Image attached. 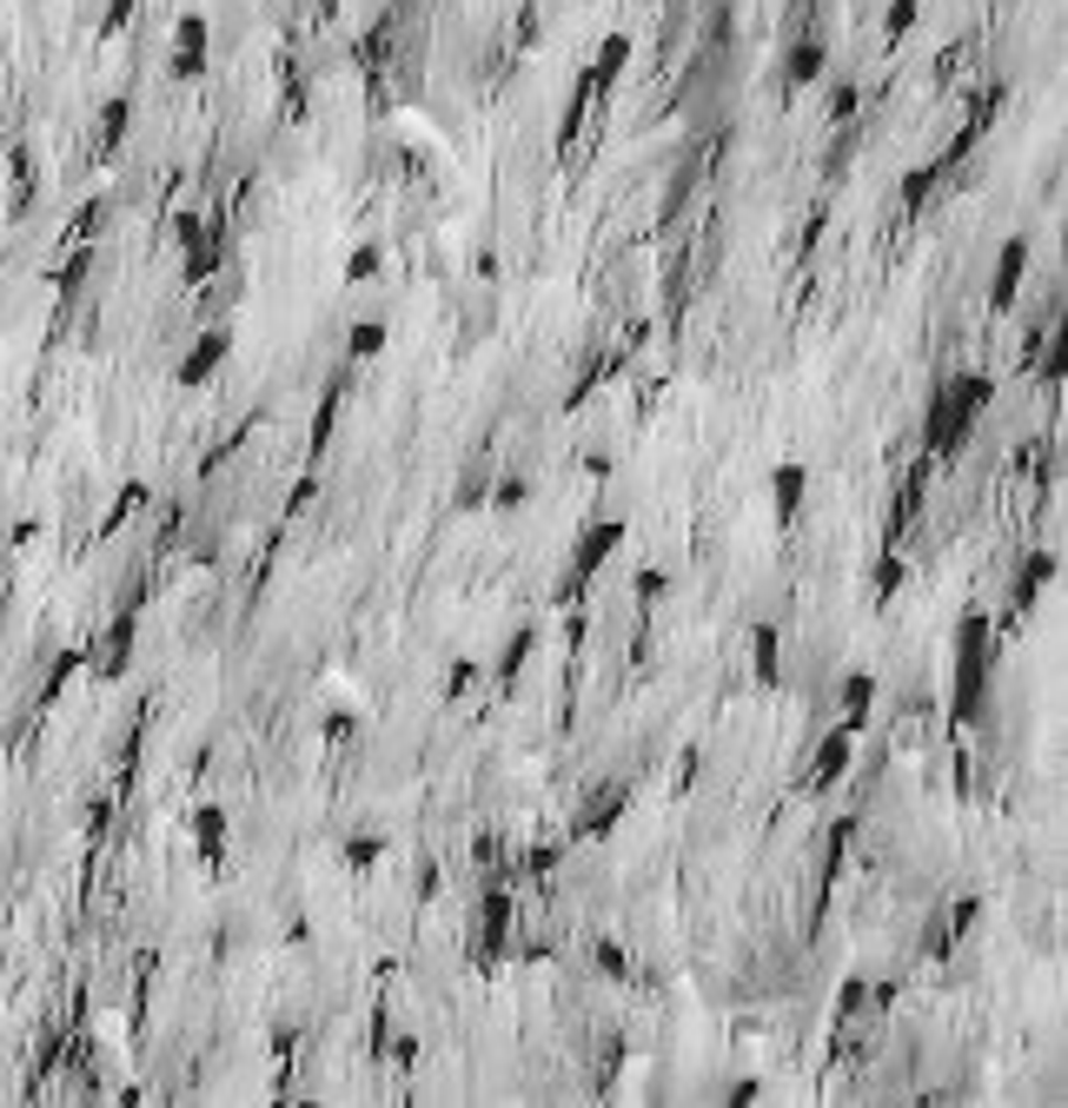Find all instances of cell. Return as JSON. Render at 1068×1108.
I'll use <instances>...</instances> for the list:
<instances>
[{
    "label": "cell",
    "instance_id": "8",
    "mask_svg": "<svg viewBox=\"0 0 1068 1108\" xmlns=\"http://www.w3.org/2000/svg\"><path fill=\"white\" fill-rule=\"evenodd\" d=\"M1023 272H1029V239H1009V246H1003V259H996V279H989V306H996V312H1009V306H1016Z\"/></svg>",
    "mask_w": 1068,
    "mask_h": 1108
},
{
    "label": "cell",
    "instance_id": "23",
    "mask_svg": "<svg viewBox=\"0 0 1068 1108\" xmlns=\"http://www.w3.org/2000/svg\"><path fill=\"white\" fill-rule=\"evenodd\" d=\"M93 272V246H73V259L53 272V292H80V279Z\"/></svg>",
    "mask_w": 1068,
    "mask_h": 1108
},
{
    "label": "cell",
    "instance_id": "39",
    "mask_svg": "<svg viewBox=\"0 0 1068 1108\" xmlns=\"http://www.w3.org/2000/svg\"><path fill=\"white\" fill-rule=\"evenodd\" d=\"M764 1096V1083L757 1076H744V1083H730V1102H757Z\"/></svg>",
    "mask_w": 1068,
    "mask_h": 1108
},
{
    "label": "cell",
    "instance_id": "35",
    "mask_svg": "<svg viewBox=\"0 0 1068 1108\" xmlns=\"http://www.w3.org/2000/svg\"><path fill=\"white\" fill-rule=\"evenodd\" d=\"M312 498H319V478H299V485H292V498H286V511H292V518H299V511H305V505H312Z\"/></svg>",
    "mask_w": 1068,
    "mask_h": 1108
},
{
    "label": "cell",
    "instance_id": "9",
    "mask_svg": "<svg viewBox=\"0 0 1068 1108\" xmlns=\"http://www.w3.org/2000/svg\"><path fill=\"white\" fill-rule=\"evenodd\" d=\"M126 651H133V611H120V618H113V631L100 638V651H93V677H100V684L126 677Z\"/></svg>",
    "mask_w": 1068,
    "mask_h": 1108
},
{
    "label": "cell",
    "instance_id": "12",
    "mask_svg": "<svg viewBox=\"0 0 1068 1108\" xmlns=\"http://www.w3.org/2000/svg\"><path fill=\"white\" fill-rule=\"evenodd\" d=\"M823 60H830V53H823V40H817V33H803V40L790 46V66H784L790 93H797V86H817V80H823Z\"/></svg>",
    "mask_w": 1068,
    "mask_h": 1108
},
{
    "label": "cell",
    "instance_id": "15",
    "mask_svg": "<svg viewBox=\"0 0 1068 1108\" xmlns=\"http://www.w3.org/2000/svg\"><path fill=\"white\" fill-rule=\"evenodd\" d=\"M624 60H631V33H611V40L598 46V66H591L578 86H584V93H604V86L618 80V66H624Z\"/></svg>",
    "mask_w": 1068,
    "mask_h": 1108
},
{
    "label": "cell",
    "instance_id": "26",
    "mask_svg": "<svg viewBox=\"0 0 1068 1108\" xmlns=\"http://www.w3.org/2000/svg\"><path fill=\"white\" fill-rule=\"evenodd\" d=\"M379 857H385V837H379V830H372V837H352V843H345V863H352V870H372Z\"/></svg>",
    "mask_w": 1068,
    "mask_h": 1108
},
{
    "label": "cell",
    "instance_id": "18",
    "mask_svg": "<svg viewBox=\"0 0 1068 1108\" xmlns=\"http://www.w3.org/2000/svg\"><path fill=\"white\" fill-rule=\"evenodd\" d=\"M870 697H877V677H870V671H850V677H843V724H850V731L870 724Z\"/></svg>",
    "mask_w": 1068,
    "mask_h": 1108
},
{
    "label": "cell",
    "instance_id": "38",
    "mask_svg": "<svg viewBox=\"0 0 1068 1108\" xmlns=\"http://www.w3.org/2000/svg\"><path fill=\"white\" fill-rule=\"evenodd\" d=\"M525 870H531V877H545V870H558V850H531V857H525Z\"/></svg>",
    "mask_w": 1068,
    "mask_h": 1108
},
{
    "label": "cell",
    "instance_id": "32",
    "mask_svg": "<svg viewBox=\"0 0 1068 1108\" xmlns=\"http://www.w3.org/2000/svg\"><path fill=\"white\" fill-rule=\"evenodd\" d=\"M525 498H531V485H525V478H505V485L491 491V505H498V511H518Z\"/></svg>",
    "mask_w": 1068,
    "mask_h": 1108
},
{
    "label": "cell",
    "instance_id": "13",
    "mask_svg": "<svg viewBox=\"0 0 1068 1108\" xmlns=\"http://www.w3.org/2000/svg\"><path fill=\"white\" fill-rule=\"evenodd\" d=\"M1056 571H1062V565H1056V551H1029V558H1023V578H1016V591H1009V604H1016V611H1029V604H1036V591H1043Z\"/></svg>",
    "mask_w": 1068,
    "mask_h": 1108
},
{
    "label": "cell",
    "instance_id": "10",
    "mask_svg": "<svg viewBox=\"0 0 1068 1108\" xmlns=\"http://www.w3.org/2000/svg\"><path fill=\"white\" fill-rule=\"evenodd\" d=\"M219 266H226V232H219V226H206V232L186 246V286H206Z\"/></svg>",
    "mask_w": 1068,
    "mask_h": 1108
},
{
    "label": "cell",
    "instance_id": "28",
    "mask_svg": "<svg viewBox=\"0 0 1068 1108\" xmlns=\"http://www.w3.org/2000/svg\"><path fill=\"white\" fill-rule=\"evenodd\" d=\"M139 505H146V485H126V491L113 498V511H106V531H120V525H126V518H133Z\"/></svg>",
    "mask_w": 1068,
    "mask_h": 1108
},
{
    "label": "cell",
    "instance_id": "29",
    "mask_svg": "<svg viewBox=\"0 0 1068 1108\" xmlns=\"http://www.w3.org/2000/svg\"><path fill=\"white\" fill-rule=\"evenodd\" d=\"M379 266H385V252H379V246H359V252H352V259H345V279H352V286H359V279H372V272H379Z\"/></svg>",
    "mask_w": 1068,
    "mask_h": 1108
},
{
    "label": "cell",
    "instance_id": "11",
    "mask_svg": "<svg viewBox=\"0 0 1068 1108\" xmlns=\"http://www.w3.org/2000/svg\"><path fill=\"white\" fill-rule=\"evenodd\" d=\"M478 903H485V923H478V950L491 956V950L505 943V930H511V890H505V883H485V897H478Z\"/></svg>",
    "mask_w": 1068,
    "mask_h": 1108
},
{
    "label": "cell",
    "instance_id": "25",
    "mask_svg": "<svg viewBox=\"0 0 1068 1108\" xmlns=\"http://www.w3.org/2000/svg\"><path fill=\"white\" fill-rule=\"evenodd\" d=\"M943 173H950V166H943V159H936V166H916V173H910V179H903V199H910V206H923V199H930V186H936V179H943Z\"/></svg>",
    "mask_w": 1068,
    "mask_h": 1108
},
{
    "label": "cell",
    "instance_id": "31",
    "mask_svg": "<svg viewBox=\"0 0 1068 1108\" xmlns=\"http://www.w3.org/2000/svg\"><path fill=\"white\" fill-rule=\"evenodd\" d=\"M485 498H491V491H485V465H478V472H465V485H458V511H478Z\"/></svg>",
    "mask_w": 1068,
    "mask_h": 1108
},
{
    "label": "cell",
    "instance_id": "6",
    "mask_svg": "<svg viewBox=\"0 0 1068 1108\" xmlns=\"http://www.w3.org/2000/svg\"><path fill=\"white\" fill-rule=\"evenodd\" d=\"M850 757H857V731H850V724H837V731L823 737L817 764H810V790H837V784H843V770H850Z\"/></svg>",
    "mask_w": 1068,
    "mask_h": 1108
},
{
    "label": "cell",
    "instance_id": "33",
    "mask_svg": "<svg viewBox=\"0 0 1068 1108\" xmlns=\"http://www.w3.org/2000/svg\"><path fill=\"white\" fill-rule=\"evenodd\" d=\"M133 7H139V0H106V7H100V33H120Z\"/></svg>",
    "mask_w": 1068,
    "mask_h": 1108
},
{
    "label": "cell",
    "instance_id": "21",
    "mask_svg": "<svg viewBox=\"0 0 1068 1108\" xmlns=\"http://www.w3.org/2000/svg\"><path fill=\"white\" fill-rule=\"evenodd\" d=\"M1043 379H1049V385L1068 379V312L1056 319V332H1049V345H1043Z\"/></svg>",
    "mask_w": 1068,
    "mask_h": 1108
},
{
    "label": "cell",
    "instance_id": "24",
    "mask_svg": "<svg viewBox=\"0 0 1068 1108\" xmlns=\"http://www.w3.org/2000/svg\"><path fill=\"white\" fill-rule=\"evenodd\" d=\"M916 7H923V0H890V7H883V40H903V33L916 27Z\"/></svg>",
    "mask_w": 1068,
    "mask_h": 1108
},
{
    "label": "cell",
    "instance_id": "7",
    "mask_svg": "<svg viewBox=\"0 0 1068 1108\" xmlns=\"http://www.w3.org/2000/svg\"><path fill=\"white\" fill-rule=\"evenodd\" d=\"M803 491H810V465H803V458H784V465L770 472V505H777V525H797Z\"/></svg>",
    "mask_w": 1068,
    "mask_h": 1108
},
{
    "label": "cell",
    "instance_id": "27",
    "mask_svg": "<svg viewBox=\"0 0 1068 1108\" xmlns=\"http://www.w3.org/2000/svg\"><path fill=\"white\" fill-rule=\"evenodd\" d=\"M100 219H106V199H86V213L73 219V232H66V246H86V239L100 232Z\"/></svg>",
    "mask_w": 1068,
    "mask_h": 1108
},
{
    "label": "cell",
    "instance_id": "20",
    "mask_svg": "<svg viewBox=\"0 0 1068 1108\" xmlns=\"http://www.w3.org/2000/svg\"><path fill=\"white\" fill-rule=\"evenodd\" d=\"M531 644H538V631H531V624H525V631H511V644H505V657H498V684H518V671H525Z\"/></svg>",
    "mask_w": 1068,
    "mask_h": 1108
},
{
    "label": "cell",
    "instance_id": "22",
    "mask_svg": "<svg viewBox=\"0 0 1068 1108\" xmlns=\"http://www.w3.org/2000/svg\"><path fill=\"white\" fill-rule=\"evenodd\" d=\"M750 644H757V684H777L784 671H777V631L770 624H757L750 631Z\"/></svg>",
    "mask_w": 1068,
    "mask_h": 1108
},
{
    "label": "cell",
    "instance_id": "17",
    "mask_svg": "<svg viewBox=\"0 0 1068 1108\" xmlns=\"http://www.w3.org/2000/svg\"><path fill=\"white\" fill-rule=\"evenodd\" d=\"M624 804H631V790H604V797L578 817V830H571V837H611V824L624 817Z\"/></svg>",
    "mask_w": 1068,
    "mask_h": 1108
},
{
    "label": "cell",
    "instance_id": "1",
    "mask_svg": "<svg viewBox=\"0 0 1068 1108\" xmlns=\"http://www.w3.org/2000/svg\"><path fill=\"white\" fill-rule=\"evenodd\" d=\"M996 398V385L983 379V372H963V379H950L943 392H936V405H930V425H923V445H930V458H950L963 438H970V425L983 418V405Z\"/></svg>",
    "mask_w": 1068,
    "mask_h": 1108
},
{
    "label": "cell",
    "instance_id": "34",
    "mask_svg": "<svg viewBox=\"0 0 1068 1108\" xmlns=\"http://www.w3.org/2000/svg\"><path fill=\"white\" fill-rule=\"evenodd\" d=\"M896 584H903V558H883V571H877V598H896Z\"/></svg>",
    "mask_w": 1068,
    "mask_h": 1108
},
{
    "label": "cell",
    "instance_id": "30",
    "mask_svg": "<svg viewBox=\"0 0 1068 1108\" xmlns=\"http://www.w3.org/2000/svg\"><path fill=\"white\" fill-rule=\"evenodd\" d=\"M857 106H863V93H857V80H843L830 93V120H857Z\"/></svg>",
    "mask_w": 1068,
    "mask_h": 1108
},
{
    "label": "cell",
    "instance_id": "5",
    "mask_svg": "<svg viewBox=\"0 0 1068 1108\" xmlns=\"http://www.w3.org/2000/svg\"><path fill=\"white\" fill-rule=\"evenodd\" d=\"M618 545H624V525H591V531L578 538V551H571V584H564V591H578L584 578H598V565H604Z\"/></svg>",
    "mask_w": 1068,
    "mask_h": 1108
},
{
    "label": "cell",
    "instance_id": "16",
    "mask_svg": "<svg viewBox=\"0 0 1068 1108\" xmlns=\"http://www.w3.org/2000/svg\"><path fill=\"white\" fill-rule=\"evenodd\" d=\"M126 120H133V100H126V93H113V100L100 106V120H93V146H100V153H120Z\"/></svg>",
    "mask_w": 1068,
    "mask_h": 1108
},
{
    "label": "cell",
    "instance_id": "37",
    "mask_svg": "<svg viewBox=\"0 0 1068 1108\" xmlns=\"http://www.w3.org/2000/svg\"><path fill=\"white\" fill-rule=\"evenodd\" d=\"M471 684H478V664H471V657H458V664H452V697H465Z\"/></svg>",
    "mask_w": 1068,
    "mask_h": 1108
},
{
    "label": "cell",
    "instance_id": "3",
    "mask_svg": "<svg viewBox=\"0 0 1068 1108\" xmlns=\"http://www.w3.org/2000/svg\"><path fill=\"white\" fill-rule=\"evenodd\" d=\"M212 66V27H206V13H179V27H173V80H199Z\"/></svg>",
    "mask_w": 1068,
    "mask_h": 1108
},
{
    "label": "cell",
    "instance_id": "19",
    "mask_svg": "<svg viewBox=\"0 0 1068 1108\" xmlns=\"http://www.w3.org/2000/svg\"><path fill=\"white\" fill-rule=\"evenodd\" d=\"M385 339H392V332H385V319H359V325L345 332V352L365 365V359H379V352H385Z\"/></svg>",
    "mask_w": 1068,
    "mask_h": 1108
},
{
    "label": "cell",
    "instance_id": "36",
    "mask_svg": "<svg viewBox=\"0 0 1068 1108\" xmlns=\"http://www.w3.org/2000/svg\"><path fill=\"white\" fill-rule=\"evenodd\" d=\"M631 591H637L644 604H651V598H664V571H637V578H631Z\"/></svg>",
    "mask_w": 1068,
    "mask_h": 1108
},
{
    "label": "cell",
    "instance_id": "4",
    "mask_svg": "<svg viewBox=\"0 0 1068 1108\" xmlns=\"http://www.w3.org/2000/svg\"><path fill=\"white\" fill-rule=\"evenodd\" d=\"M226 352H232V325H206V332L193 339V352L173 365V379H179V385H206V379L226 365Z\"/></svg>",
    "mask_w": 1068,
    "mask_h": 1108
},
{
    "label": "cell",
    "instance_id": "14",
    "mask_svg": "<svg viewBox=\"0 0 1068 1108\" xmlns=\"http://www.w3.org/2000/svg\"><path fill=\"white\" fill-rule=\"evenodd\" d=\"M193 850H199L206 863L226 857V810H219V804H199V810H193Z\"/></svg>",
    "mask_w": 1068,
    "mask_h": 1108
},
{
    "label": "cell",
    "instance_id": "40",
    "mask_svg": "<svg viewBox=\"0 0 1068 1108\" xmlns=\"http://www.w3.org/2000/svg\"><path fill=\"white\" fill-rule=\"evenodd\" d=\"M325 737H352V711H332V717H325Z\"/></svg>",
    "mask_w": 1068,
    "mask_h": 1108
},
{
    "label": "cell",
    "instance_id": "41",
    "mask_svg": "<svg viewBox=\"0 0 1068 1108\" xmlns=\"http://www.w3.org/2000/svg\"><path fill=\"white\" fill-rule=\"evenodd\" d=\"M325 7H332V0H325Z\"/></svg>",
    "mask_w": 1068,
    "mask_h": 1108
},
{
    "label": "cell",
    "instance_id": "2",
    "mask_svg": "<svg viewBox=\"0 0 1068 1108\" xmlns=\"http://www.w3.org/2000/svg\"><path fill=\"white\" fill-rule=\"evenodd\" d=\"M983 631H989V618L983 611H963V624H956V724H970L976 711H983V677H989V651H983Z\"/></svg>",
    "mask_w": 1068,
    "mask_h": 1108
}]
</instances>
